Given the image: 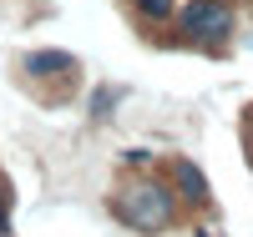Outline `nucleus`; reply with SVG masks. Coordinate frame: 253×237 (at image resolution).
I'll return each instance as SVG.
<instances>
[{"mask_svg": "<svg viewBox=\"0 0 253 237\" xmlns=\"http://www.w3.org/2000/svg\"><path fill=\"white\" fill-rule=\"evenodd\" d=\"M10 232V192H5V182H0V237Z\"/></svg>", "mask_w": 253, "mask_h": 237, "instance_id": "6", "label": "nucleus"}, {"mask_svg": "<svg viewBox=\"0 0 253 237\" xmlns=\"http://www.w3.org/2000/svg\"><path fill=\"white\" fill-rule=\"evenodd\" d=\"M132 5H137L142 20H152V26H167V20L177 15V0H132Z\"/></svg>", "mask_w": 253, "mask_h": 237, "instance_id": "5", "label": "nucleus"}, {"mask_svg": "<svg viewBox=\"0 0 253 237\" xmlns=\"http://www.w3.org/2000/svg\"><path fill=\"white\" fill-rule=\"evenodd\" d=\"M172 192H182L187 207H208V177L198 171V162H187V157L172 162Z\"/></svg>", "mask_w": 253, "mask_h": 237, "instance_id": "3", "label": "nucleus"}, {"mask_svg": "<svg viewBox=\"0 0 253 237\" xmlns=\"http://www.w3.org/2000/svg\"><path fill=\"white\" fill-rule=\"evenodd\" d=\"M177 26H182L187 40L218 46V40H228V31H233V5H228V0H193V5H182Z\"/></svg>", "mask_w": 253, "mask_h": 237, "instance_id": "2", "label": "nucleus"}, {"mask_svg": "<svg viewBox=\"0 0 253 237\" xmlns=\"http://www.w3.org/2000/svg\"><path fill=\"white\" fill-rule=\"evenodd\" d=\"M26 76H76V61L61 51H36L26 56Z\"/></svg>", "mask_w": 253, "mask_h": 237, "instance_id": "4", "label": "nucleus"}, {"mask_svg": "<svg viewBox=\"0 0 253 237\" xmlns=\"http://www.w3.org/2000/svg\"><path fill=\"white\" fill-rule=\"evenodd\" d=\"M112 212L126 227H137V232H162V227H172V217H177V192L152 182V177H142V182H132L126 192L112 197Z\"/></svg>", "mask_w": 253, "mask_h": 237, "instance_id": "1", "label": "nucleus"}]
</instances>
